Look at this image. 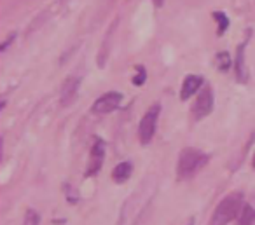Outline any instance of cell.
Wrapping results in <instances>:
<instances>
[{
  "mask_svg": "<svg viewBox=\"0 0 255 225\" xmlns=\"http://www.w3.org/2000/svg\"><path fill=\"white\" fill-rule=\"evenodd\" d=\"M208 162V155L203 154L198 148H184L178 155L177 173L180 180H187L194 176L203 166Z\"/></svg>",
  "mask_w": 255,
  "mask_h": 225,
  "instance_id": "1",
  "label": "cell"
},
{
  "mask_svg": "<svg viewBox=\"0 0 255 225\" xmlns=\"http://www.w3.org/2000/svg\"><path fill=\"white\" fill-rule=\"evenodd\" d=\"M241 210H243V194L233 192L217 206L215 213L212 218V225H227L233 222L234 218L240 217Z\"/></svg>",
  "mask_w": 255,
  "mask_h": 225,
  "instance_id": "2",
  "label": "cell"
},
{
  "mask_svg": "<svg viewBox=\"0 0 255 225\" xmlns=\"http://www.w3.org/2000/svg\"><path fill=\"white\" fill-rule=\"evenodd\" d=\"M159 105H154L147 110V113L142 117L138 124V138L143 145H149L150 140L154 138V133H156L157 127V117H159Z\"/></svg>",
  "mask_w": 255,
  "mask_h": 225,
  "instance_id": "3",
  "label": "cell"
},
{
  "mask_svg": "<svg viewBox=\"0 0 255 225\" xmlns=\"http://www.w3.org/2000/svg\"><path fill=\"white\" fill-rule=\"evenodd\" d=\"M213 110V89L210 86H205L199 91L196 103L192 107V113H194V119H203L208 113H212Z\"/></svg>",
  "mask_w": 255,
  "mask_h": 225,
  "instance_id": "4",
  "label": "cell"
},
{
  "mask_svg": "<svg viewBox=\"0 0 255 225\" xmlns=\"http://www.w3.org/2000/svg\"><path fill=\"white\" fill-rule=\"evenodd\" d=\"M123 103V95L117 91H110L105 93L103 96H100L91 107L93 113H110L117 109V107Z\"/></svg>",
  "mask_w": 255,
  "mask_h": 225,
  "instance_id": "5",
  "label": "cell"
},
{
  "mask_svg": "<svg viewBox=\"0 0 255 225\" xmlns=\"http://www.w3.org/2000/svg\"><path fill=\"white\" fill-rule=\"evenodd\" d=\"M103 159H105V145H103V141H96L91 150V155H89V164L88 169H86V176L96 175L100 171V168H102Z\"/></svg>",
  "mask_w": 255,
  "mask_h": 225,
  "instance_id": "6",
  "label": "cell"
},
{
  "mask_svg": "<svg viewBox=\"0 0 255 225\" xmlns=\"http://www.w3.org/2000/svg\"><path fill=\"white\" fill-rule=\"evenodd\" d=\"M79 86H81V79L79 77H70L63 82L61 86V105L68 107L75 102L79 95Z\"/></svg>",
  "mask_w": 255,
  "mask_h": 225,
  "instance_id": "7",
  "label": "cell"
},
{
  "mask_svg": "<svg viewBox=\"0 0 255 225\" xmlns=\"http://www.w3.org/2000/svg\"><path fill=\"white\" fill-rule=\"evenodd\" d=\"M203 88V77L201 75H187L182 84V89H180V100L187 102L191 96H194L198 91H201Z\"/></svg>",
  "mask_w": 255,
  "mask_h": 225,
  "instance_id": "8",
  "label": "cell"
},
{
  "mask_svg": "<svg viewBox=\"0 0 255 225\" xmlns=\"http://www.w3.org/2000/svg\"><path fill=\"white\" fill-rule=\"evenodd\" d=\"M245 46L247 44H240L236 49V61H234V72H236V81L240 84H247L248 81V68L247 61H245Z\"/></svg>",
  "mask_w": 255,
  "mask_h": 225,
  "instance_id": "9",
  "label": "cell"
},
{
  "mask_svg": "<svg viewBox=\"0 0 255 225\" xmlns=\"http://www.w3.org/2000/svg\"><path fill=\"white\" fill-rule=\"evenodd\" d=\"M131 171H133V166L129 164V162H119L112 171L114 182H117V183L126 182V180L131 176Z\"/></svg>",
  "mask_w": 255,
  "mask_h": 225,
  "instance_id": "10",
  "label": "cell"
},
{
  "mask_svg": "<svg viewBox=\"0 0 255 225\" xmlns=\"http://www.w3.org/2000/svg\"><path fill=\"white\" fill-rule=\"evenodd\" d=\"M255 224V208L245 204L238 217V225H254Z\"/></svg>",
  "mask_w": 255,
  "mask_h": 225,
  "instance_id": "11",
  "label": "cell"
},
{
  "mask_svg": "<svg viewBox=\"0 0 255 225\" xmlns=\"http://www.w3.org/2000/svg\"><path fill=\"white\" fill-rule=\"evenodd\" d=\"M217 67H219L220 72H227L231 67V58H229V53H219L217 54Z\"/></svg>",
  "mask_w": 255,
  "mask_h": 225,
  "instance_id": "12",
  "label": "cell"
},
{
  "mask_svg": "<svg viewBox=\"0 0 255 225\" xmlns=\"http://www.w3.org/2000/svg\"><path fill=\"white\" fill-rule=\"evenodd\" d=\"M213 18L219 23V35H222L227 30V26H229V19H227V16L224 12H213Z\"/></svg>",
  "mask_w": 255,
  "mask_h": 225,
  "instance_id": "13",
  "label": "cell"
},
{
  "mask_svg": "<svg viewBox=\"0 0 255 225\" xmlns=\"http://www.w3.org/2000/svg\"><path fill=\"white\" fill-rule=\"evenodd\" d=\"M39 222H40L39 213L33 211V210H28L25 215V222H23V225H39Z\"/></svg>",
  "mask_w": 255,
  "mask_h": 225,
  "instance_id": "14",
  "label": "cell"
},
{
  "mask_svg": "<svg viewBox=\"0 0 255 225\" xmlns=\"http://www.w3.org/2000/svg\"><path fill=\"white\" fill-rule=\"evenodd\" d=\"M143 82H145V70H143V67H138V75L133 79V84H135V86H142Z\"/></svg>",
  "mask_w": 255,
  "mask_h": 225,
  "instance_id": "15",
  "label": "cell"
},
{
  "mask_svg": "<svg viewBox=\"0 0 255 225\" xmlns=\"http://www.w3.org/2000/svg\"><path fill=\"white\" fill-rule=\"evenodd\" d=\"M14 37H16V35H11V37H9V39L5 40L4 44H2V47H0V49H2V51H5V49H7V46H9V44L12 42V40H14Z\"/></svg>",
  "mask_w": 255,
  "mask_h": 225,
  "instance_id": "16",
  "label": "cell"
},
{
  "mask_svg": "<svg viewBox=\"0 0 255 225\" xmlns=\"http://www.w3.org/2000/svg\"><path fill=\"white\" fill-rule=\"evenodd\" d=\"M152 2L156 7H163V4H164V0H152Z\"/></svg>",
  "mask_w": 255,
  "mask_h": 225,
  "instance_id": "17",
  "label": "cell"
},
{
  "mask_svg": "<svg viewBox=\"0 0 255 225\" xmlns=\"http://www.w3.org/2000/svg\"><path fill=\"white\" fill-rule=\"evenodd\" d=\"M254 168H255V155H254Z\"/></svg>",
  "mask_w": 255,
  "mask_h": 225,
  "instance_id": "18",
  "label": "cell"
}]
</instances>
